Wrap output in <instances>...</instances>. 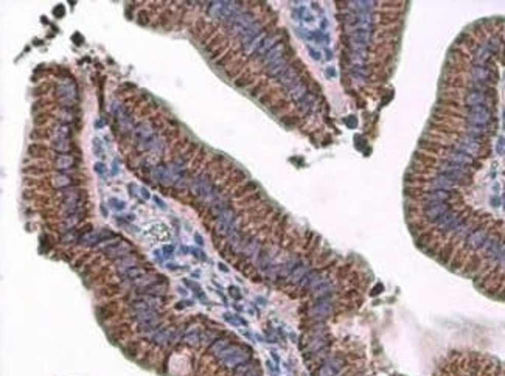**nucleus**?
Wrapping results in <instances>:
<instances>
[{"label": "nucleus", "instance_id": "nucleus-21", "mask_svg": "<svg viewBox=\"0 0 505 376\" xmlns=\"http://www.w3.org/2000/svg\"><path fill=\"white\" fill-rule=\"evenodd\" d=\"M148 272H151V271L148 269V267L135 266V267H132V269H129L123 277H125V279H129V280H135V279H139V277H142V275H145V274H148Z\"/></svg>", "mask_w": 505, "mask_h": 376}, {"label": "nucleus", "instance_id": "nucleus-27", "mask_svg": "<svg viewBox=\"0 0 505 376\" xmlns=\"http://www.w3.org/2000/svg\"><path fill=\"white\" fill-rule=\"evenodd\" d=\"M218 339V333H215V331H210V330H204V331H201V341L202 342H205L208 347L215 342Z\"/></svg>", "mask_w": 505, "mask_h": 376}, {"label": "nucleus", "instance_id": "nucleus-20", "mask_svg": "<svg viewBox=\"0 0 505 376\" xmlns=\"http://www.w3.org/2000/svg\"><path fill=\"white\" fill-rule=\"evenodd\" d=\"M184 342L187 344V345H196V344H199L201 342V330H198V328H188L187 331H185V334H184Z\"/></svg>", "mask_w": 505, "mask_h": 376}, {"label": "nucleus", "instance_id": "nucleus-8", "mask_svg": "<svg viewBox=\"0 0 505 376\" xmlns=\"http://www.w3.org/2000/svg\"><path fill=\"white\" fill-rule=\"evenodd\" d=\"M115 264V269L120 275H125L129 269H132V267L135 266H140V258L135 255V253H131L128 256H123L117 261H114Z\"/></svg>", "mask_w": 505, "mask_h": 376}, {"label": "nucleus", "instance_id": "nucleus-6", "mask_svg": "<svg viewBox=\"0 0 505 376\" xmlns=\"http://www.w3.org/2000/svg\"><path fill=\"white\" fill-rule=\"evenodd\" d=\"M300 70H302V67H297V64H289L286 72L277 78L278 84L282 86L283 89H289L300 78Z\"/></svg>", "mask_w": 505, "mask_h": 376}, {"label": "nucleus", "instance_id": "nucleus-32", "mask_svg": "<svg viewBox=\"0 0 505 376\" xmlns=\"http://www.w3.org/2000/svg\"><path fill=\"white\" fill-rule=\"evenodd\" d=\"M92 146H93V152H95V155H98L100 159H103V157H104V148H103V145H101V140H100V138H93Z\"/></svg>", "mask_w": 505, "mask_h": 376}, {"label": "nucleus", "instance_id": "nucleus-4", "mask_svg": "<svg viewBox=\"0 0 505 376\" xmlns=\"http://www.w3.org/2000/svg\"><path fill=\"white\" fill-rule=\"evenodd\" d=\"M103 253H104L107 258L117 261V260H120V258H123V256L131 255V253H132V246H131L128 241L120 240L119 243H115V244H112L110 247L104 249Z\"/></svg>", "mask_w": 505, "mask_h": 376}, {"label": "nucleus", "instance_id": "nucleus-25", "mask_svg": "<svg viewBox=\"0 0 505 376\" xmlns=\"http://www.w3.org/2000/svg\"><path fill=\"white\" fill-rule=\"evenodd\" d=\"M232 221H235V211L232 208L224 210L216 218V223H232Z\"/></svg>", "mask_w": 505, "mask_h": 376}, {"label": "nucleus", "instance_id": "nucleus-40", "mask_svg": "<svg viewBox=\"0 0 505 376\" xmlns=\"http://www.w3.org/2000/svg\"><path fill=\"white\" fill-rule=\"evenodd\" d=\"M347 123H348L350 126H355V123H356V122H355V118H350V120H348Z\"/></svg>", "mask_w": 505, "mask_h": 376}, {"label": "nucleus", "instance_id": "nucleus-12", "mask_svg": "<svg viewBox=\"0 0 505 376\" xmlns=\"http://www.w3.org/2000/svg\"><path fill=\"white\" fill-rule=\"evenodd\" d=\"M297 109L303 114V115H309L317 109V98L314 93H308L303 100H300L297 103Z\"/></svg>", "mask_w": 505, "mask_h": 376}, {"label": "nucleus", "instance_id": "nucleus-29", "mask_svg": "<svg viewBox=\"0 0 505 376\" xmlns=\"http://www.w3.org/2000/svg\"><path fill=\"white\" fill-rule=\"evenodd\" d=\"M244 359H246V356H244L243 353H238V354H234V356L227 358L226 361H224V364H226L227 367H235V365L241 364Z\"/></svg>", "mask_w": 505, "mask_h": 376}, {"label": "nucleus", "instance_id": "nucleus-37", "mask_svg": "<svg viewBox=\"0 0 505 376\" xmlns=\"http://www.w3.org/2000/svg\"><path fill=\"white\" fill-rule=\"evenodd\" d=\"M109 202H112V205H114L115 208H125V202H122V201H119V199H114V197H112V199H109Z\"/></svg>", "mask_w": 505, "mask_h": 376}, {"label": "nucleus", "instance_id": "nucleus-14", "mask_svg": "<svg viewBox=\"0 0 505 376\" xmlns=\"http://www.w3.org/2000/svg\"><path fill=\"white\" fill-rule=\"evenodd\" d=\"M267 36H269V34H267V31H266V30H263V31H261V33H260L257 37H254V39H252V41H250L247 45H244V47H243V53H244V55H247V56H252L254 53H255V51H257V50L261 47L263 41H264Z\"/></svg>", "mask_w": 505, "mask_h": 376}, {"label": "nucleus", "instance_id": "nucleus-18", "mask_svg": "<svg viewBox=\"0 0 505 376\" xmlns=\"http://www.w3.org/2000/svg\"><path fill=\"white\" fill-rule=\"evenodd\" d=\"M27 152L30 157H45L50 152V149L42 143H31V145H28Z\"/></svg>", "mask_w": 505, "mask_h": 376}, {"label": "nucleus", "instance_id": "nucleus-9", "mask_svg": "<svg viewBox=\"0 0 505 376\" xmlns=\"http://www.w3.org/2000/svg\"><path fill=\"white\" fill-rule=\"evenodd\" d=\"M289 67V55L286 53V56L282 58V60H278L277 63L270 64L269 67L264 69L267 78H278L280 75H283L286 72V69Z\"/></svg>", "mask_w": 505, "mask_h": 376}, {"label": "nucleus", "instance_id": "nucleus-38", "mask_svg": "<svg viewBox=\"0 0 505 376\" xmlns=\"http://www.w3.org/2000/svg\"><path fill=\"white\" fill-rule=\"evenodd\" d=\"M140 191H142V194L145 196V199H149V191H148L146 188H140Z\"/></svg>", "mask_w": 505, "mask_h": 376}, {"label": "nucleus", "instance_id": "nucleus-23", "mask_svg": "<svg viewBox=\"0 0 505 376\" xmlns=\"http://www.w3.org/2000/svg\"><path fill=\"white\" fill-rule=\"evenodd\" d=\"M53 135H60V137L70 138V137H72V126L64 125V123L54 125V128H53Z\"/></svg>", "mask_w": 505, "mask_h": 376}, {"label": "nucleus", "instance_id": "nucleus-24", "mask_svg": "<svg viewBox=\"0 0 505 376\" xmlns=\"http://www.w3.org/2000/svg\"><path fill=\"white\" fill-rule=\"evenodd\" d=\"M229 347V341L227 339H216L210 347H208V351L211 353V354H219L221 351H224V350H226Z\"/></svg>", "mask_w": 505, "mask_h": 376}, {"label": "nucleus", "instance_id": "nucleus-11", "mask_svg": "<svg viewBox=\"0 0 505 376\" xmlns=\"http://www.w3.org/2000/svg\"><path fill=\"white\" fill-rule=\"evenodd\" d=\"M50 148L56 154H67L69 151H72V142H69V138L66 137L53 135L50 138Z\"/></svg>", "mask_w": 505, "mask_h": 376}, {"label": "nucleus", "instance_id": "nucleus-30", "mask_svg": "<svg viewBox=\"0 0 505 376\" xmlns=\"http://www.w3.org/2000/svg\"><path fill=\"white\" fill-rule=\"evenodd\" d=\"M53 135L48 132V131H39V129H33L30 132V138L34 142V140H41V138H51Z\"/></svg>", "mask_w": 505, "mask_h": 376}, {"label": "nucleus", "instance_id": "nucleus-31", "mask_svg": "<svg viewBox=\"0 0 505 376\" xmlns=\"http://www.w3.org/2000/svg\"><path fill=\"white\" fill-rule=\"evenodd\" d=\"M24 174L44 176V174H45V170H44V168H39V167H36V165H30V167H25V168H24Z\"/></svg>", "mask_w": 505, "mask_h": 376}, {"label": "nucleus", "instance_id": "nucleus-19", "mask_svg": "<svg viewBox=\"0 0 505 376\" xmlns=\"http://www.w3.org/2000/svg\"><path fill=\"white\" fill-rule=\"evenodd\" d=\"M329 312H331V305L326 303V302H320V303L314 305L311 308V311H309V314L314 315V317H317V319L319 317H326Z\"/></svg>", "mask_w": 505, "mask_h": 376}, {"label": "nucleus", "instance_id": "nucleus-7", "mask_svg": "<svg viewBox=\"0 0 505 376\" xmlns=\"http://www.w3.org/2000/svg\"><path fill=\"white\" fill-rule=\"evenodd\" d=\"M288 90V96L291 101L294 103H299L300 100H303L308 93H309V87H308V83L303 80V78H299Z\"/></svg>", "mask_w": 505, "mask_h": 376}, {"label": "nucleus", "instance_id": "nucleus-35", "mask_svg": "<svg viewBox=\"0 0 505 376\" xmlns=\"http://www.w3.org/2000/svg\"><path fill=\"white\" fill-rule=\"evenodd\" d=\"M93 170H95V173L100 174V176H106V174H107V167H106L103 162H96V164L93 165Z\"/></svg>", "mask_w": 505, "mask_h": 376}, {"label": "nucleus", "instance_id": "nucleus-15", "mask_svg": "<svg viewBox=\"0 0 505 376\" xmlns=\"http://www.w3.org/2000/svg\"><path fill=\"white\" fill-rule=\"evenodd\" d=\"M277 42H278V41H277V37H275L274 34H269V36H267V37L263 41L261 47H260V48H258V50L254 53V55H252V58H254V60L258 63V61H260V60H261L264 55H266V53H267V51H269V50H270V48H272V47H274Z\"/></svg>", "mask_w": 505, "mask_h": 376}, {"label": "nucleus", "instance_id": "nucleus-36", "mask_svg": "<svg viewBox=\"0 0 505 376\" xmlns=\"http://www.w3.org/2000/svg\"><path fill=\"white\" fill-rule=\"evenodd\" d=\"M53 13H54L56 16H58V17H63V16H64V13H66V10H64V7H63V5H58V7H56V8L53 10Z\"/></svg>", "mask_w": 505, "mask_h": 376}, {"label": "nucleus", "instance_id": "nucleus-17", "mask_svg": "<svg viewBox=\"0 0 505 376\" xmlns=\"http://www.w3.org/2000/svg\"><path fill=\"white\" fill-rule=\"evenodd\" d=\"M165 149H166V140H165V137L162 134H156L149 152H152L154 155H162L165 152Z\"/></svg>", "mask_w": 505, "mask_h": 376}, {"label": "nucleus", "instance_id": "nucleus-28", "mask_svg": "<svg viewBox=\"0 0 505 376\" xmlns=\"http://www.w3.org/2000/svg\"><path fill=\"white\" fill-rule=\"evenodd\" d=\"M305 272H306V266H299V267H296V269L291 272V275H289V279H291V282L293 283H297L299 280H302L303 279V275H305Z\"/></svg>", "mask_w": 505, "mask_h": 376}, {"label": "nucleus", "instance_id": "nucleus-16", "mask_svg": "<svg viewBox=\"0 0 505 376\" xmlns=\"http://www.w3.org/2000/svg\"><path fill=\"white\" fill-rule=\"evenodd\" d=\"M84 216L83 214H75V216H67V218H63V223H61V233H66V232H70V230H75L78 227V224L81 223Z\"/></svg>", "mask_w": 505, "mask_h": 376}, {"label": "nucleus", "instance_id": "nucleus-1", "mask_svg": "<svg viewBox=\"0 0 505 376\" xmlns=\"http://www.w3.org/2000/svg\"><path fill=\"white\" fill-rule=\"evenodd\" d=\"M54 95L60 101V107H76L78 101V87L72 83H60L54 87Z\"/></svg>", "mask_w": 505, "mask_h": 376}, {"label": "nucleus", "instance_id": "nucleus-13", "mask_svg": "<svg viewBox=\"0 0 505 376\" xmlns=\"http://www.w3.org/2000/svg\"><path fill=\"white\" fill-rule=\"evenodd\" d=\"M160 319V314L157 312V309H146V311H134L132 314V320L135 322L137 325H145L149 324V322Z\"/></svg>", "mask_w": 505, "mask_h": 376}, {"label": "nucleus", "instance_id": "nucleus-22", "mask_svg": "<svg viewBox=\"0 0 505 376\" xmlns=\"http://www.w3.org/2000/svg\"><path fill=\"white\" fill-rule=\"evenodd\" d=\"M80 236H81V232H78V230L75 229V230H70V232L61 233V243H64V244H78Z\"/></svg>", "mask_w": 505, "mask_h": 376}, {"label": "nucleus", "instance_id": "nucleus-2", "mask_svg": "<svg viewBox=\"0 0 505 376\" xmlns=\"http://www.w3.org/2000/svg\"><path fill=\"white\" fill-rule=\"evenodd\" d=\"M81 164V160L78 157H75L73 154H56L54 160H53V167L56 171L64 173V174H72L78 170Z\"/></svg>", "mask_w": 505, "mask_h": 376}, {"label": "nucleus", "instance_id": "nucleus-26", "mask_svg": "<svg viewBox=\"0 0 505 376\" xmlns=\"http://www.w3.org/2000/svg\"><path fill=\"white\" fill-rule=\"evenodd\" d=\"M243 252H244L247 256H254V255H257V253L260 252V243H258L257 240H250V241L247 243V246L243 249Z\"/></svg>", "mask_w": 505, "mask_h": 376}, {"label": "nucleus", "instance_id": "nucleus-3", "mask_svg": "<svg viewBox=\"0 0 505 376\" xmlns=\"http://www.w3.org/2000/svg\"><path fill=\"white\" fill-rule=\"evenodd\" d=\"M286 56V44L285 42H282V41H278L267 53H266V55L258 61V64H261L263 66V69H266V67H269L270 64H274V63H277L278 60H282V58H285Z\"/></svg>", "mask_w": 505, "mask_h": 376}, {"label": "nucleus", "instance_id": "nucleus-39", "mask_svg": "<svg viewBox=\"0 0 505 376\" xmlns=\"http://www.w3.org/2000/svg\"><path fill=\"white\" fill-rule=\"evenodd\" d=\"M326 75H328V76H333V75H334V70H333V69H328V70H326Z\"/></svg>", "mask_w": 505, "mask_h": 376}, {"label": "nucleus", "instance_id": "nucleus-10", "mask_svg": "<svg viewBox=\"0 0 505 376\" xmlns=\"http://www.w3.org/2000/svg\"><path fill=\"white\" fill-rule=\"evenodd\" d=\"M227 208H230V199H229L226 194H222V193H221V196L216 197V199L208 205V213H210L211 216L216 220V218L219 216V214H221L224 210H227Z\"/></svg>", "mask_w": 505, "mask_h": 376}, {"label": "nucleus", "instance_id": "nucleus-5", "mask_svg": "<svg viewBox=\"0 0 505 376\" xmlns=\"http://www.w3.org/2000/svg\"><path fill=\"white\" fill-rule=\"evenodd\" d=\"M50 185L54 190H64V188H70V187H78L80 181H76L75 176L72 174H64V173H58L50 177Z\"/></svg>", "mask_w": 505, "mask_h": 376}, {"label": "nucleus", "instance_id": "nucleus-34", "mask_svg": "<svg viewBox=\"0 0 505 376\" xmlns=\"http://www.w3.org/2000/svg\"><path fill=\"white\" fill-rule=\"evenodd\" d=\"M48 118H50V115H48V114H39V115H36V117H34V125H36V126H42V125H47Z\"/></svg>", "mask_w": 505, "mask_h": 376}, {"label": "nucleus", "instance_id": "nucleus-33", "mask_svg": "<svg viewBox=\"0 0 505 376\" xmlns=\"http://www.w3.org/2000/svg\"><path fill=\"white\" fill-rule=\"evenodd\" d=\"M50 89V84L48 83H42L41 86H37L34 90H33V95L34 96H39V95H44V93H47V90Z\"/></svg>", "mask_w": 505, "mask_h": 376}]
</instances>
